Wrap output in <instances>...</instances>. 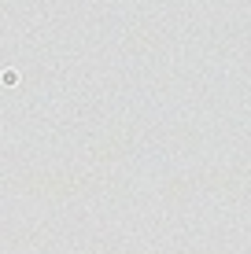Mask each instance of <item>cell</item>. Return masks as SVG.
I'll return each instance as SVG.
<instances>
[{
    "mask_svg": "<svg viewBox=\"0 0 251 254\" xmlns=\"http://www.w3.org/2000/svg\"><path fill=\"white\" fill-rule=\"evenodd\" d=\"M129 144H133V136H129L126 129H115V133H107L96 147H92V162H100V166H107V162H122V159H126V151H129Z\"/></svg>",
    "mask_w": 251,
    "mask_h": 254,
    "instance_id": "obj_2",
    "label": "cell"
},
{
    "mask_svg": "<svg viewBox=\"0 0 251 254\" xmlns=\"http://www.w3.org/2000/svg\"><path fill=\"white\" fill-rule=\"evenodd\" d=\"M103 185H107V177L82 173V170H33V173L15 177V191L33 195V199H78Z\"/></svg>",
    "mask_w": 251,
    "mask_h": 254,
    "instance_id": "obj_1",
    "label": "cell"
},
{
    "mask_svg": "<svg viewBox=\"0 0 251 254\" xmlns=\"http://www.w3.org/2000/svg\"><path fill=\"white\" fill-rule=\"evenodd\" d=\"M7 240H11V247L37 251V247H45V243H52V236L45 229H11V232H7Z\"/></svg>",
    "mask_w": 251,
    "mask_h": 254,
    "instance_id": "obj_3",
    "label": "cell"
}]
</instances>
